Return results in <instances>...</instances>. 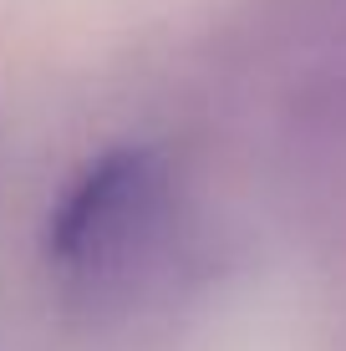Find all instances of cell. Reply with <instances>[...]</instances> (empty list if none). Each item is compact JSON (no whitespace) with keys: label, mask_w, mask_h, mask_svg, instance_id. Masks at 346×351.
Here are the masks:
<instances>
[{"label":"cell","mask_w":346,"mask_h":351,"mask_svg":"<svg viewBox=\"0 0 346 351\" xmlns=\"http://www.w3.org/2000/svg\"><path fill=\"white\" fill-rule=\"evenodd\" d=\"M173 214V173L153 148H112L92 158L46 214V260L82 295L123 290L158 250Z\"/></svg>","instance_id":"obj_1"}]
</instances>
